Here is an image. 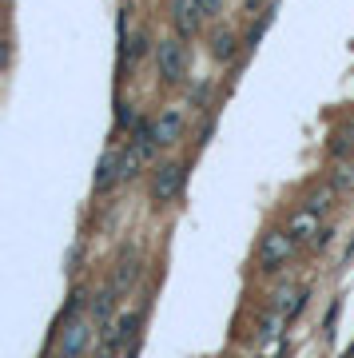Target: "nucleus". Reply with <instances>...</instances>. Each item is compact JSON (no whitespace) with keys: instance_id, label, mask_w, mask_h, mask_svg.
Listing matches in <instances>:
<instances>
[{"instance_id":"obj_1","label":"nucleus","mask_w":354,"mask_h":358,"mask_svg":"<svg viewBox=\"0 0 354 358\" xmlns=\"http://www.w3.org/2000/svg\"><path fill=\"white\" fill-rule=\"evenodd\" d=\"M295 251H299V243L290 239V231L271 227V231H263V239H259V247H255V267L263 275H274V271H283V267L295 259Z\"/></svg>"},{"instance_id":"obj_2","label":"nucleus","mask_w":354,"mask_h":358,"mask_svg":"<svg viewBox=\"0 0 354 358\" xmlns=\"http://www.w3.org/2000/svg\"><path fill=\"white\" fill-rule=\"evenodd\" d=\"M140 323H144V307L128 310V314H120V319H112V323H104L100 326V335H96V358H115L120 355V346L140 330Z\"/></svg>"},{"instance_id":"obj_3","label":"nucleus","mask_w":354,"mask_h":358,"mask_svg":"<svg viewBox=\"0 0 354 358\" xmlns=\"http://www.w3.org/2000/svg\"><path fill=\"white\" fill-rule=\"evenodd\" d=\"M96 335H100V323L92 319V314H76V319H68L64 330H60V339H56V358H80Z\"/></svg>"},{"instance_id":"obj_4","label":"nucleus","mask_w":354,"mask_h":358,"mask_svg":"<svg viewBox=\"0 0 354 358\" xmlns=\"http://www.w3.org/2000/svg\"><path fill=\"white\" fill-rule=\"evenodd\" d=\"M183 183H187V163L183 160H167L151 171V203L163 207V203H176L183 196Z\"/></svg>"},{"instance_id":"obj_5","label":"nucleus","mask_w":354,"mask_h":358,"mask_svg":"<svg viewBox=\"0 0 354 358\" xmlns=\"http://www.w3.org/2000/svg\"><path fill=\"white\" fill-rule=\"evenodd\" d=\"M187 64H192V56H187V44H183L179 36L156 44V68H160V80L167 84V88L187 76Z\"/></svg>"},{"instance_id":"obj_6","label":"nucleus","mask_w":354,"mask_h":358,"mask_svg":"<svg viewBox=\"0 0 354 358\" xmlns=\"http://www.w3.org/2000/svg\"><path fill=\"white\" fill-rule=\"evenodd\" d=\"M183 131H187V115L183 108H163L156 115V144L160 147H176L183 140Z\"/></svg>"},{"instance_id":"obj_7","label":"nucleus","mask_w":354,"mask_h":358,"mask_svg":"<svg viewBox=\"0 0 354 358\" xmlns=\"http://www.w3.org/2000/svg\"><path fill=\"white\" fill-rule=\"evenodd\" d=\"M319 219L322 215H315L310 211V207H303V203H299V207H295V211L287 215V231H290V239H295V243L299 247H310L315 243V235H319Z\"/></svg>"},{"instance_id":"obj_8","label":"nucleus","mask_w":354,"mask_h":358,"mask_svg":"<svg viewBox=\"0 0 354 358\" xmlns=\"http://www.w3.org/2000/svg\"><path fill=\"white\" fill-rule=\"evenodd\" d=\"M115 183H124V176H120V147H108V151H104V160L96 163L92 191H96V196H108Z\"/></svg>"},{"instance_id":"obj_9","label":"nucleus","mask_w":354,"mask_h":358,"mask_svg":"<svg viewBox=\"0 0 354 358\" xmlns=\"http://www.w3.org/2000/svg\"><path fill=\"white\" fill-rule=\"evenodd\" d=\"M140 271H144V263H140V255H136V251H131V255H124V259L115 263L112 287H115L120 294H124V291H131V287L140 283Z\"/></svg>"},{"instance_id":"obj_10","label":"nucleus","mask_w":354,"mask_h":358,"mask_svg":"<svg viewBox=\"0 0 354 358\" xmlns=\"http://www.w3.org/2000/svg\"><path fill=\"white\" fill-rule=\"evenodd\" d=\"M239 44L243 40L231 32V28H215V32H211V56H215L219 64H231V60L239 56Z\"/></svg>"},{"instance_id":"obj_11","label":"nucleus","mask_w":354,"mask_h":358,"mask_svg":"<svg viewBox=\"0 0 354 358\" xmlns=\"http://www.w3.org/2000/svg\"><path fill=\"white\" fill-rule=\"evenodd\" d=\"M335 191H338L335 183H315V187L303 196V207H310L315 215H322V219H326V215H330V207H335Z\"/></svg>"},{"instance_id":"obj_12","label":"nucleus","mask_w":354,"mask_h":358,"mask_svg":"<svg viewBox=\"0 0 354 358\" xmlns=\"http://www.w3.org/2000/svg\"><path fill=\"white\" fill-rule=\"evenodd\" d=\"M115 299H120V291H115L112 283H108V287H104V291H100L96 299H92V303H88V314H92V319H96L100 326H104V323H112V314H115Z\"/></svg>"},{"instance_id":"obj_13","label":"nucleus","mask_w":354,"mask_h":358,"mask_svg":"<svg viewBox=\"0 0 354 358\" xmlns=\"http://www.w3.org/2000/svg\"><path fill=\"white\" fill-rule=\"evenodd\" d=\"M326 151H330V160H351V156H354V124L338 128L335 135H330Z\"/></svg>"},{"instance_id":"obj_14","label":"nucleus","mask_w":354,"mask_h":358,"mask_svg":"<svg viewBox=\"0 0 354 358\" xmlns=\"http://www.w3.org/2000/svg\"><path fill=\"white\" fill-rule=\"evenodd\" d=\"M171 20H176V36H179V40H192V36L199 32V24H203V12H199L195 4H187V8L176 12Z\"/></svg>"},{"instance_id":"obj_15","label":"nucleus","mask_w":354,"mask_h":358,"mask_svg":"<svg viewBox=\"0 0 354 358\" xmlns=\"http://www.w3.org/2000/svg\"><path fill=\"white\" fill-rule=\"evenodd\" d=\"M271 20H274V0L267 4V8H263V12H259V20H255V24L247 28V36H243V48H255L259 40H263V32L271 28Z\"/></svg>"},{"instance_id":"obj_16","label":"nucleus","mask_w":354,"mask_h":358,"mask_svg":"<svg viewBox=\"0 0 354 358\" xmlns=\"http://www.w3.org/2000/svg\"><path fill=\"white\" fill-rule=\"evenodd\" d=\"M92 299H88V287H76V291L68 294L64 303V314H60V323H68V319H76V314H84V307H88Z\"/></svg>"},{"instance_id":"obj_17","label":"nucleus","mask_w":354,"mask_h":358,"mask_svg":"<svg viewBox=\"0 0 354 358\" xmlns=\"http://www.w3.org/2000/svg\"><path fill=\"white\" fill-rule=\"evenodd\" d=\"M147 52H151V36H147V32H136V36H131V48H124V64L131 68L136 60H144Z\"/></svg>"},{"instance_id":"obj_18","label":"nucleus","mask_w":354,"mask_h":358,"mask_svg":"<svg viewBox=\"0 0 354 358\" xmlns=\"http://www.w3.org/2000/svg\"><path fill=\"white\" fill-rule=\"evenodd\" d=\"M136 124H140V120H136V104H131V100H115V128L124 131V128H136Z\"/></svg>"},{"instance_id":"obj_19","label":"nucleus","mask_w":354,"mask_h":358,"mask_svg":"<svg viewBox=\"0 0 354 358\" xmlns=\"http://www.w3.org/2000/svg\"><path fill=\"white\" fill-rule=\"evenodd\" d=\"M195 8L203 12V20H211V17H219V12H223V0H195Z\"/></svg>"},{"instance_id":"obj_20","label":"nucleus","mask_w":354,"mask_h":358,"mask_svg":"<svg viewBox=\"0 0 354 358\" xmlns=\"http://www.w3.org/2000/svg\"><path fill=\"white\" fill-rule=\"evenodd\" d=\"M207 96H211V84H195V92H192V108H207Z\"/></svg>"},{"instance_id":"obj_21","label":"nucleus","mask_w":354,"mask_h":358,"mask_svg":"<svg viewBox=\"0 0 354 358\" xmlns=\"http://www.w3.org/2000/svg\"><path fill=\"white\" fill-rule=\"evenodd\" d=\"M267 4H271V0H243V8H247V12H251V17H255V12H263V8H267Z\"/></svg>"},{"instance_id":"obj_22","label":"nucleus","mask_w":354,"mask_h":358,"mask_svg":"<svg viewBox=\"0 0 354 358\" xmlns=\"http://www.w3.org/2000/svg\"><path fill=\"white\" fill-rule=\"evenodd\" d=\"M211 131H215V120H207V124L199 128V144H207V140H211Z\"/></svg>"},{"instance_id":"obj_23","label":"nucleus","mask_w":354,"mask_h":358,"mask_svg":"<svg viewBox=\"0 0 354 358\" xmlns=\"http://www.w3.org/2000/svg\"><path fill=\"white\" fill-rule=\"evenodd\" d=\"M351 167H354V163H351Z\"/></svg>"}]
</instances>
